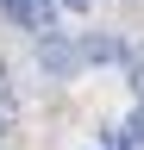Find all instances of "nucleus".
<instances>
[{
  "instance_id": "obj_1",
  "label": "nucleus",
  "mask_w": 144,
  "mask_h": 150,
  "mask_svg": "<svg viewBox=\"0 0 144 150\" xmlns=\"http://www.w3.org/2000/svg\"><path fill=\"white\" fill-rule=\"evenodd\" d=\"M38 69L50 75V81H75L82 75V44L69 31H44L38 38Z\"/></svg>"
},
{
  "instance_id": "obj_6",
  "label": "nucleus",
  "mask_w": 144,
  "mask_h": 150,
  "mask_svg": "<svg viewBox=\"0 0 144 150\" xmlns=\"http://www.w3.org/2000/svg\"><path fill=\"white\" fill-rule=\"evenodd\" d=\"M132 131H138V150H144V106L132 112Z\"/></svg>"
},
{
  "instance_id": "obj_3",
  "label": "nucleus",
  "mask_w": 144,
  "mask_h": 150,
  "mask_svg": "<svg viewBox=\"0 0 144 150\" xmlns=\"http://www.w3.org/2000/svg\"><path fill=\"white\" fill-rule=\"evenodd\" d=\"M119 56H125L119 38H106V31H88L82 38V63H119Z\"/></svg>"
},
{
  "instance_id": "obj_5",
  "label": "nucleus",
  "mask_w": 144,
  "mask_h": 150,
  "mask_svg": "<svg viewBox=\"0 0 144 150\" xmlns=\"http://www.w3.org/2000/svg\"><path fill=\"white\" fill-rule=\"evenodd\" d=\"M13 119H19V100H13V88H6V69H0V131H6Z\"/></svg>"
},
{
  "instance_id": "obj_4",
  "label": "nucleus",
  "mask_w": 144,
  "mask_h": 150,
  "mask_svg": "<svg viewBox=\"0 0 144 150\" xmlns=\"http://www.w3.org/2000/svg\"><path fill=\"white\" fill-rule=\"evenodd\" d=\"M106 150H138V131H132V119L106 125Z\"/></svg>"
},
{
  "instance_id": "obj_2",
  "label": "nucleus",
  "mask_w": 144,
  "mask_h": 150,
  "mask_svg": "<svg viewBox=\"0 0 144 150\" xmlns=\"http://www.w3.org/2000/svg\"><path fill=\"white\" fill-rule=\"evenodd\" d=\"M0 13L13 19V25H25V31H57V0H0Z\"/></svg>"
},
{
  "instance_id": "obj_7",
  "label": "nucleus",
  "mask_w": 144,
  "mask_h": 150,
  "mask_svg": "<svg viewBox=\"0 0 144 150\" xmlns=\"http://www.w3.org/2000/svg\"><path fill=\"white\" fill-rule=\"evenodd\" d=\"M57 6H69V13H82V6H88V0H57Z\"/></svg>"
}]
</instances>
